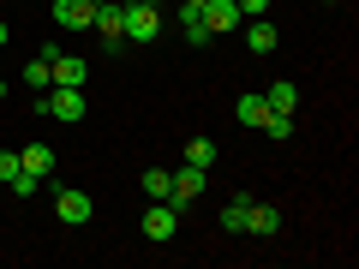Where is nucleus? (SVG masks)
Segmentation results:
<instances>
[{"label":"nucleus","mask_w":359,"mask_h":269,"mask_svg":"<svg viewBox=\"0 0 359 269\" xmlns=\"http://www.w3.org/2000/svg\"><path fill=\"white\" fill-rule=\"evenodd\" d=\"M245 233H257V240L282 233V209H276V204H257V198H252V209H245Z\"/></svg>","instance_id":"9"},{"label":"nucleus","mask_w":359,"mask_h":269,"mask_svg":"<svg viewBox=\"0 0 359 269\" xmlns=\"http://www.w3.org/2000/svg\"><path fill=\"white\" fill-rule=\"evenodd\" d=\"M18 167H25V162H18V156H13V150H0V186H6V179H13V174H18Z\"/></svg>","instance_id":"22"},{"label":"nucleus","mask_w":359,"mask_h":269,"mask_svg":"<svg viewBox=\"0 0 359 269\" xmlns=\"http://www.w3.org/2000/svg\"><path fill=\"white\" fill-rule=\"evenodd\" d=\"M180 30H186V42H192V48H204V42H210V30H204V18H192V25H180Z\"/></svg>","instance_id":"21"},{"label":"nucleus","mask_w":359,"mask_h":269,"mask_svg":"<svg viewBox=\"0 0 359 269\" xmlns=\"http://www.w3.org/2000/svg\"><path fill=\"white\" fill-rule=\"evenodd\" d=\"M90 6H108V0H90Z\"/></svg>","instance_id":"26"},{"label":"nucleus","mask_w":359,"mask_h":269,"mask_svg":"<svg viewBox=\"0 0 359 269\" xmlns=\"http://www.w3.org/2000/svg\"><path fill=\"white\" fill-rule=\"evenodd\" d=\"M25 84H30V90H48V84H54V72H48V60H42V54L25 66Z\"/></svg>","instance_id":"19"},{"label":"nucleus","mask_w":359,"mask_h":269,"mask_svg":"<svg viewBox=\"0 0 359 269\" xmlns=\"http://www.w3.org/2000/svg\"><path fill=\"white\" fill-rule=\"evenodd\" d=\"M264 102H269V114H294V108H299V84H287V78H276V84L264 90Z\"/></svg>","instance_id":"12"},{"label":"nucleus","mask_w":359,"mask_h":269,"mask_svg":"<svg viewBox=\"0 0 359 269\" xmlns=\"http://www.w3.org/2000/svg\"><path fill=\"white\" fill-rule=\"evenodd\" d=\"M186 167H204V174H210V167H216V144L192 138V144H186Z\"/></svg>","instance_id":"17"},{"label":"nucleus","mask_w":359,"mask_h":269,"mask_svg":"<svg viewBox=\"0 0 359 269\" xmlns=\"http://www.w3.org/2000/svg\"><path fill=\"white\" fill-rule=\"evenodd\" d=\"M233 120H240L245 132L264 126V120H269V102H264V96H240V102H233Z\"/></svg>","instance_id":"13"},{"label":"nucleus","mask_w":359,"mask_h":269,"mask_svg":"<svg viewBox=\"0 0 359 269\" xmlns=\"http://www.w3.org/2000/svg\"><path fill=\"white\" fill-rule=\"evenodd\" d=\"M42 60H48V72H54V84H78L84 90V78H90V60H78V54H60L48 42V48H42Z\"/></svg>","instance_id":"5"},{"label":"nucleus","mask_w":359,"mask_h":269,"mask_svg":"<svg viewBox=\"0 0 359 269\" xmlns=\"http://www.w3.org/2000/svg\"><path fill=\"white\" fill-rule=\"evenodd\" d=\"M245 209H252V192H233L228 204H222V228H228V233H245Z\"/></svg>","instance_id":"15"},{"label":"nucleus","mask_w":359,"mask_h":269,"mask_svg":"<svg viewBox=\"0 0 359 269\" xmlns=\"http://www.w3.org/2000/svg\"><path fill=\"white\" fill-rule=\"evenodd\" d=\"M6 36H13V30H6V18H0V48H6Z\"/></svg>","instance_id":"24"},{"label":"nucleus","mask_w":359,"mask_h":269,"mask_svg":"<svg viewBox=\"0 0 359 269\" xmlns=\"http://www.w3.org/2000/svg\"><path fill=\"white\" fill-rule=\"evenodd\" d=\"M54 216H60L66 228H84V221L96 216V204H90V192H78V186H60V192H54Z\"/></svg>","instance_id":"3"},{"label":"nucleus","mask_w":359,"mask_h":269,"mask_svg":"<svg viewBox=\"0 0 359 269\" xmlns=\"http://www.w3.org/2000/svg\"><path fill=\"white\" fill-rule=\"evenodd\" d=\"M323 6H335V0H323Z\"/></svg>","instance_id":"28"},{"label":"nucleus","mask_w":359,"mask_h":269,"mask_svg":"<svg viewBox=\"0 0 359 269\" xmlns=\"http://www.w3.org/2000/svg\"><path fill=\"white\" fill-rule=\"evenodd\" d=\"M240 30H245V48H252V54H276V42H282L269 18H245Z\"/></svg>","instance_id":"11"},{"label":"nucleus","mask_w":359,"mask_h":269,"mask_svg":"<svg viewBox=\"0 0 359 269\" xmlns=\"http://www.w3.org/2000/svg\"><path fill=\"white\" fill-rule=\"evenodd\" d=\"M174 233H180V209H174V204H150V209H144V240L168 245Z\"/></svg>","instance_id":"7"},{"label":"nucleus","mask_w":359,"mask_h":269,"mask_svg":"<svg viewBox=\"0 0 359 269\" xmlns=\"http://www.w3.org/2000/svg\"><path fill=\"white\" fill-rule=\"evenodd\" d=\"M90 30H96V36H102L108 48H120V42H126V13H120V0L96 6V13H90Z\"/></svg>","instance_id":"6"},{"label":"nucleus","mask_w":359,"mask_h":269,"mask_svg":"<svg viewBox=\"0 0 359 269\" xmlns=\"http://www.w3.org/2000/svg\"><path fill=\"white\" fill-rule=\"evenodd\" d=\"M233 6H240L245 18H264V13H269V0H233Z\"/></svg>","instance_id":"23"},{"label":"nucleus","mask_w":359,"mask_h":269,"mask_svg":"<svg viewBox=\"0 0 359 269\" xmlns=\"http://www.w3.org/2000/svg\"><path fill=\"white\" fill-rule=\"evenodd\" d=\"M192 6H204V0H192Z\"/></svg>","instance_id":"27"},{"label":"nucleus","mask_w":359,"mask_h":269,"mask_svg":"<svg viewBox=\"0 0 359 269\" xmlns=\"http://www.w3.org/2000/svg\"><path fill=\"white\" fill-rule=\"evenodd\" d=\"M257 132H264V138H276V144H287V138H294V114H269Z\"/></svg>","instance_id":"18"},{"label":"nucleus","mask_w":359,"mask_h":269,"mask_svg":"<svg viewBox=\"0 0 359 269\" xmlns=\"http://www.w3.org/2000/svg\"><path fill=\"white\" fill-rule=\"evenodd\" d=\"M36 114H54L60 126H78V120L90 114V102H84V90H78V84H48L36 96Z\"/></svg>","instance_id":"1"},{"label":"nucleus","mask_w":359,"mask_h":269,"mask_svg":"<svg viewBox=\"0 0 359 269\" xmlns=\"http://www.w3.org/2000/svg\"><path fill=\"white\" fill-rule=\"evenodd\" d=\"M120 13H126V42H156V36H162V13H156V0H126Z\"/></svg>","instance_id":"2"},{"label":"nucleus","mask_w":359,"mask_h":269,"mask_svg":"<svg viewBox=\"0 0 359 269\" xmlns=\"http://www.w3.org/2000/svg\"><path fill=\"white\" fill-rule=\"evenodd\" d=\"M198 198H204V167H180V174H174V192H168V204H174V209H192Z\"/></svg>","instance_id":"8"},{"label":"nucleus","mask_w":359,"mask_h":269,"mask_svg":"<svg viewBox=\"0 0 359 269\" xmlns=\"http://www.w3.org/2000/svg\"><path fill=\"white\" fill-rule=\"evenodd\" d=\"M90 13H96L90 0H54V25L60 30H90Z\"/></svg>","instance_id":"10"},{"label":"nucleus","mask_w":359,"mask_h":269,"mask_svg":"<svg viewBox=\"0 0 359 269\" xmlns=\"http://www.w3.org/2000/svg\"><path fill=\"white\" fill-rule=\"evenodd\" d=\"M0 102H6V78H0Z\"/></svg>","instance_id":"25"},{"label":"nucleus","mask_w":359,"mask_h":269,"mask_svg":"<svg viewBox=\"0 0 359 269\" xmlns=\"http://www.w3.org/2000/svg\"><path fill=\"white\" fill-rule=\"evenodd\" d=\"M18 162H25L36 179H48V167H54V144H25V150H18Z\"/></svg>","instance_id":"14"},{"label":"nucleus","mask_w":359,"mask_h":269,"mask_svg":"<svg viewBox=\"0 0 359 269\" xmlns=\"http://www.w3.org/2000/svg\"><path fill=\"white\" fill-rule=\"evenodd\" d=\"M198 18H204L210 36H228V30H240V25H245V13L233 6V0H204V6H198Z\"/></svg>","instance_id":"4"},{"label":"nucleus","mask_w":359,"mask_h":269,"mask_svg":"<svg viewBox=\"0 0 359 269\" xmlns=\"http://www.w3.org/2000/svg\"><path fill=\"white\" fill-rule=\"evenodd\" d=\"M168 192H174V174L168 167H144V198L150 204H168Z\"/></svg>","instance_id":"16"},{"label":"nucleus","mask_w":359,"mask_h":269,"mask_svg":"<svg viewBox=\"0 0 359 269\" xmlns=\"http://www.w3.org/2000/svg\"><path fill=\"white\" fill-rule=\"evenodd\" d=\"M6 186H13V192H18V198H36V192H42V179H36V174H30V167H18V174H13V179H6Z\"/></svg>","instance_id":"20"}]
</instances>
